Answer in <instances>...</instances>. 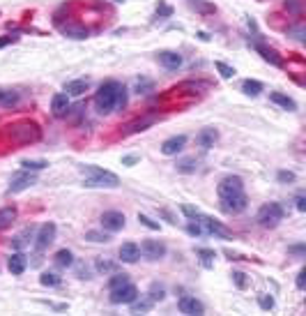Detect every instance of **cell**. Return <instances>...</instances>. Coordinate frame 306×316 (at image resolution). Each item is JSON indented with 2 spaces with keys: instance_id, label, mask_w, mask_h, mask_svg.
Returning <instances> with one entry per match:
<instances>
[{
  "instance_id": "9a60e30c",
  "label": "cell",
  "mask_w": 306,
  "mask_h": 316,
  "mask_svg": "<svg viewBox=\"0 0 306 316\" xmlns=\"http://www.w3.org/2000/svg\"><path fill=\"white\" fill-rule=\"evenodd\" d=\"M184 146H187V136L184 134H175V136H170V139H166L161 143V152L168 155V157H173L177 152H182Z\"/></svg>"
},
{
  "instance_id": "9c48e42d",
  "label": "cell",
  "mask_w": 306,
  "mask_h": 316,
  "mask_svg": "<svg viewBox=\"0 0 306 316\" xmlns=\"http://www.w3.org/2000/svg\"><path fill=\"white\" fill-rule=\"evenodd\" d=\"M246 205H249V199H246V194H235V196H223L221 199V210L226 212V215H239V212L246 210Z\"/></svg>"
},
{
  "instance_id": "c3c4849f",
  "label": "cell",
  "mask_w": 306,
  "mask_h": 316,
  "mask_svg": "<svg viewBox=\"0 0 306 316\" xmlns=\"http://www.w3.org/2000/svg\"><path fill=\"white\" fill-rule=\"evenodd\" d=\"M180 210H182L184 215L189 217V220H198V217H201V210H198V208H193V205H187V203H184Z\"/></svg>"
},
{
  "instance_id": "7402d4cb",
  "label": "cell",
  "mask_w": 306,
  "mask_h": 316,
  "mask_svg": "<svg viewBox=\"0 0 306 316\" xmlns=\"http://www.w3.org/2000/svg\"><path fill=\"white\" fill-rule=\"evenodd\" d=\"M87 88H90V81L85 79H76V81H69V83H65V93L71 97H81L85 95Z\"/></svg>"
},
{
  "instance_id": "ba28073f",
  "label": "cell",
  "mask_w": 306,
  "mask_h": 316,
  "mask_svg": "<svg viewBox=\"0 0 306 316\" xmlns=\"http://www.w3.org/2000/svg\"><path fill=\"white\" fill-rule=\"evenodd\" d=\"M138 298V289L134 286V284H124V286H120V289H111V302L113 305H131L134 300Z\"/></svg>"
},
{
  "instance_id": "91938a15",
  "label": "cell",
  "mask_w": 306,
  "mask_h": 316,
  "mask_svg": "<svg viewBox=\"0 0 306 316\" xmlns=\"http://www.w3.org/2000/svg\"><path fill=\"white\" fill-rule=\"evenodd\" d=\"M115 2H124V0H115Z\"/></svg>"
},
{
  "instance_id": "db71d44e",
  "label": "cell",
  "mask_w": 306,
  "mask_h": 316,
  "mask_svg": "<svg viewBox=\"0 0 306 316\" xmlns=\"http://www.w3.org/2000/svg\"><path fill=\"white\" fill-rule=\"evenodd\" d=\"M138 159L140 157H136V155H127V157H122V167H134Z\"/></svg>"
},
{
  "instance_id": "5b68a950",
  "label": "cell",
  "mask_w": 306,
  "mask_h": 316,
  "mask_svg": "<svg viewBox=\"0 0 306 316\" xmlns=\"http://www.w3.org/2000/svg\"><path fill=\"white\" fill-rule=\"evenodd\" d=\"M55 233H58V226L53 224V222H46L42 226L37 228L35 233V249L37 252H44V249H49L53 245V240H55Z\"/></svg>"
},
{
  "instance_id": "d590c367",
  "label": "cell",
  "mask_w": 306,
  "mask_h": 316,
  "mask_svg": "<svg viewBox=\"0 0 306 316\" xmlns=\"http://www.w3.org/2000/svg\"><path fill=\"white\" fill-rule=\"evenodd\" d=\"M288 35H295V39H297V42H304V39H306L304 23H292V26H288Z\"/></svg>"
},
{
  "instance_id": "8992f818",
  "label": "cell",
  "mask_w": 306,
  "mask_h": 316,
  "mask_svg": "<svg viewBox=\"0 0 306 316\" xmlns=\"http://www.w3.org/2000/svg\"><path fill=\"white\" fill-rule=\"evenodd\" d=\"M37 183L35 178V171H26V168H21L18 173H14L12 176V180H9V194H18V192H26L28 187H33V185Z\"/></svg>"
},
{
  "instance_id": "f6af8a7d",
  "label": "cell",
  "mask_w": 306,
  "mask_h": 316,
  "mask_svg": "<svg viewBox=\"0 0 306 316\" xmlns=\"http://www.w3.org/2000/svg\"><path fill=\"white\" fill-rule=\"evenodd\" d=\"M187 233H189V236H193V238H201L203 233H205V231H203V226L198 224V222L191 220L189 224H187Z\"/></svg>"
},
{
  "instance_id": "681fc988",
  "label": "cell",
  "mask_w": 306,
  "mask_h": 316,
  "mask_svg": "<svg viewBox=\"0 0 306 316\" xmlns=\"http://www.w3.org/2000/svg\"><path fill=\"white\" fill-rule=\"evenodd\" d=\"M276 180H279V183H295V173H292V171H279V173H276Z\"/></svg>"
},
{
  "instance_id": "d4e9b609",
  "label": "cell",
  "mask_w": 306,
  "mask_h": 316,
  "mask_svg": "<svg viewBox=\"0 0 306 316\" xmlns=\"http://www.w3.org/2000/svg\"><path fill=\"white\" fill-rule=\"evenodd\" d=\"M18 212L14 205H7V208H0V231H5V228H9L14 222H17Z\"/></svg>"
},
{
  "instance_id": "8d00e7d4",
  "label": "cell",
  "mask_w": 306,
  "mask_h": 316,
  "mask_svg": "<svg viewBox=\"0 0 306 316\" xmlns=\"http://www.w3.org/2000/svg\"><path fill=\"white\" fill-rule=\"evenodd\" d=\"M85 240H90V242H108V240H111V236H108V233H104V231H87Z\"/></svg>"
},
{
  "instance_id": "7dc6e473",
  "label": "cell",
  "mask_w": 306,
  "mask_h": 316,
  "mask_svg": "<svg viewBox=\"0 0 306 316\" xmlns=\"http://www.w3.org/2000/svg\"><path fill=\"white\" fill-rule=\"evenodd\" d=\"M150 307H152V300H145V302H136V300H134V302H131V312H134V314H138V312H148Z\"/></svg>"
},
{
  "instance_id": "4dcf8cb0",
  "label": "cell",
  "mask_w": 306,
  "mask_h": 316,
  "mask_svg": "<svg viewBox=\"0 0 306 316\" xmlns=\"http://www.w3.org/2000/svg\"><path fill=\"white\" fill-rule=\"evenodd\" d=\"M33 233H35V231L28 226L23 233H18V236L14 238V247H17V249H23V247H28V245H30V238H33Z\"/></svg>"
},
{
  "instance_id": "4fadbf2b",
  "label": "cell",
  "mask_w": 306,
  "mask_h": 316,
  "mask_svg": "<svg viewBox=\"0 0 306 316\" xmlns=\"http://www.w3.org/2000/svg\"><path fill=\"white\" fill-rule=\"evenodd\" d=\"M177 309L187 316H201L205 314V305H203L201 300L196 298V296H182L180 302H177Z\"/></svg>"
},
{
  "instance_id": "7bdbcfd3",
  "label": "cell",
  "mask_w": 306,
  "mask_h": 316,
  "mask_svg": "<svg viewBox=\"0 0 306 316\" xmlns=\"http://www.w3.org/2000/svg\"><path fill=\"white\" fill-rule=\"evenodd\" d=\"M230 277H233V281H235V286H237V289H246V286H249V279H246V275H244V272L235 270L233 275H230Z\"/></svg>"
},
{
  "instance_id": "30bf717a",
  "label": "cell",
  "mask_w": 306,
  "mask_h": 316,
  "mask_svg": "<svg viewBox=\"0 0 306 316\" xmlns=\"http://www.w3.org/2000/svg\"><path fill=\"white\" fill-rule=\"evenodd\" d=\"M196 222L203 226V231H205V233H212V236H217V238H226V240H228V238H233V233H230V231H228L221 222L214 220V217H207V215H203V212H201V217H198Z\"/></svg>"
},
{
  "instance_id": "b9f144b4",
  "label": "cell",
  "mask_w": 306,
  "mask_h": 316,
  "mask_svg": "<svg viewBox=\"0 0 306 316\" xmlns=\"http://www.w3.org/2000/svg\"><path fill=\"white\" fill-rule=\"evenodd\" d=\"M198 256L203 259L205 268H212V259H217V252L214 249H198Z\"/></svg>"
},
{
  "instance_id": "5bb4252c",
  "label": "cell",
  "mask_w": 306,
  "mask_h": 316,
  "mask_svg": "<svg viewBox=\"0 0 306 316\" xmlns=\"http://www.w3.org/2000/svg\"><path fill=\"white\" fill-rule=\"evenodd\" d=\"M157 60L161 67H166L168 72H175V70H180L182 67V56L177 51H159L157 53Z\"/></svg>"
},
{
  "instance_id": "60d3db41",
  "label": "cell",
  "mask_w": 306,
  "mask_h": 316,
  "mask_svg": "<svg viewBox=\"0 0 306 316\" xmlns=\"http://www.w3.org/2000/svg\"><path fill=\"white\" fill-rule=\"evenodd\" d=\"M258 305H260V309H265V312H270V309L276 307L274 298H272V296H267V293H260V296H258Z\"/></svg>"
},
{
  "instance_id": "83f0119b",
  "label": "cell",
  "mask_w": 306,
  "mask_h": 316,
  "mask_svg": "<svg viewBox=\"0 0 306 316\" xmlns=\"http://www.w3.org/2000/svg\"><path fill=\"white\" fill-rule=\"evenodd\" d=\"M242 93L249 97H258L262 93V83L255 79H246L244 83H242Z\"/></svg>"
},
{
  "instance_id": "ab89813d",
  "label": "cell",
  "mask_w": 306,
  "mask_h": 316,
  "mask_svg": "<svg viewBox=\"0 0 306 316\" xmlns=\"http://www.w3.org/2000/svg\"><path fill=\"white\" fill-rule=\"evenodd\" d=\"M164 298H166V289L159 286V284H152V286H150V300L157 302V300H164Z\"/></svg>"
},
{
  "instance_id": "f907efd6",
  "label": "cell",
  "mask_w": 306,
  "mask_h": 316,
  "mask_svg": "<svg viewBox=\"0 0 306 316\" xmlns=\"http://www.w3.org/2000/svg\"><path fill=\"white\" fill-rule=\"evenodd\" d=\"M170 14H173V7H168V5H164V2H159L157 17H170Z\"/></svg>"
},
{
  "instance_id": "7a4b0ae2",
  "label": "cell",
  "mask_w": 306,
  "mask_h": 316,
  "mask_svg": "<svg viewBox=\"0 0 306 316\" xmlns=\"http://www.w3.org/2000/svg\"><path fill=\"white\" fill-rule=\"evenodd\" d=\"M81 171L85 173V180H83L85 187H120V178L115 176V173H111V171H106V168L87 164Z\"/></svg>"
},
{
  "instance_id": "f5cc1de1",
  "label": "cell",
  "mask_w": 306,
  "mask_h": 316,
  "mask_svg": "<svg viewBox=\"0 0 306 316\" xmlns=\"http://www.w3.org/2000/svg\"><path fill=\"white\" fill-rule=\"evenodd\" d=\"M290 254H297V256H304L306 254V245H290L288 247Z\"/></svg>"
},
{
  "instance_id": "1f68e13d",
  "label": "cell",
  "mask_w": 306,
  "mask_h": 316,
  "mask_svg": "<svg viewBox=\"0 0 306 316\" xmlns=\"http://www.w3.org/2000/svg\"><path fill=\"white\" fill-rule=\"evenodd\" d=\"M129 275L127 272H115L113 277L108 279V289H120V286H124V284H129Z\"/></svg>"
},
{
  "instance_id": "e575fe53",
  "label": "cell",
  "mask_w": 306,
  "mask_h": 316,
  "mask_svg": "<svg viewBox=\"0 0 306 316\" xmlns=\"http://www.w3.org/2000/svg\"><path fill=\"white\" fill-rule=\"evenodd\" d=\"M214 67H217V72L221 74V79H233V76H235V67H230V65H226V62L217 60L214 62Z\"/></svg>"
},
{
  "instance_id": "8fae6325",
  "label": "cell",
  "mask_w": 306,
  "mask_h": 316,
  "mask_svg": "<svg viewBox=\"0 0 306 316\" xmlns=\"http://www.w3.org/2000/svg\"><path fill=\"white\" fill-rule=\"evenodd\" d=\"M102 228H104L106 233H118V231H122L124 228V215L120 210H106L102 215Z\"/></svg>"
},
{
  "instance_id": "3957f363",
  "label": "cell",
  "mask_w": 306,
  "mask_h": 316,
  "mask_svg": "<svg viewBox=\"0 0 306 316\" xmlns=\"http://www.w3.org/2000/svg\"><path fill=\"white\" fill-rule=\"evenodd\" d=\"M120 86H122L120 81H104L99 86V90L95 95V106L99 113H111L115 109V97H118V88Z\"/></svg>"
},
{
  "instance_id": "11a10c76",
  "label": "cell",
  "mask_w": 306,
  "mask_h": 316,
  "mask_svg": "<svg viewBox=\"0 0 306 316\" xmlns=\"http://www.w3.org/2000/svg\"><path fill=\"white\" fill-rule=\"evenodd\" d=\"M223 254H226L230 261H244V256H242V254H235V252H230V249H223Z\"/></svg>"
},
{
  "instance_id": "7c38bea8",
  "label": "cell",
  "mask_w": 306,
  "mask_h": 316,
  "mask_svg": "<svg viewBox=\"0 0 306 316\" xmlns=\"http://www.w3.org/2000/svg\"><path fill=\"white\" fill-rule=\"evenodd\" d=\"M140 254L145 256L148 261H159V259L166 256V245H164L161 240H143Z\"/></svg>"
},
{
  "instance_id": "bcb514c9",
  "label": "cell",
  "mask_w": 306,
  "mask_h": 316,
  "mask_svg": "<svg viewBox=\"0 0 306 316\" xmlns=\"http://www.w3.org/2000/svg\"><path fill=\"white\" fill-rule=\"evenodd\" d=\"M138 222L143 224V226H148V228H152V231H159V222H154V220H150L148 215H143V212H138Z\"/></svg>"
},
{
  "instance_id": "52a82bcc",
  "label": "cell",
  "mask_w": 306,
  "mask_h": 316,
  "mask_svg": "<svg viewBox=\"0 0 306 316\" xmlns=\"http://www.w3.org/2000/svg\"><path fill=\"white\" fill-rule=\"evenodd\" d=\"M242 192H244V183H242L239 176H226L217 185L219 199H223V196H235V194H242Z\"/></svg>"
},
{
  "instance_id": "6f0895ef",
  "label": "cell",
  "mask_w": 306,
  "mask_h": 316,
  "mask_svg": "<svg viewBox=\"0 0 306 316\" xmlns=\"http://www.w3.org/2000/svg\"><path fill=\"white\" fill-rule=\"evenodd\" d=\"M304 277H306V270H299V275H297V289L299 291H304Z\"/></svg>"
},
{
  "instance_id": "f546056e",
  "label": "cell",
  "mask_w": 306,
  "mask_h": 316,
  "mask_svg": "<svg viewBox=\"0 0 306 316\" xmlns=\"http://www.w3.org/2000/svg\"><path fill=\"white\" fill-rule=\"evenodd\" d=\"M21 167L26 171H42L49 167V162L46 159H21Z\"/></svg>"
},
{
  "instance_id": "74e56055",
  "label": "cell",
  "mask_w": 306,
  "mask_h": 316,
  "mask_svg": "<svg viewBox=\"0 0 306 316\" xmlns=\"http://www.w3.org/2000/svg\"><path fill=\"white\" fill-rule=\"evenodd\" d=\"M134 90H136L138 95H148V93H152V90H154V83H152V81H148V79H138Z\"/></svg>"
},
{
  "instance_id": "d6a6232c",
  "label": "cell",
  "mask_w": 306,
  "mask_h": 316,
  "mask_svg": "<svg viewBox=\"0 0 306 316\" xmlns=\"http://www.w3.org/2000/svg\"><path fill=\"white\" fill-rule=\"evenodd\" d=\"M95 268H97V272L106 275V272H115V270H118V263H115V261H108V259H97Z\"/></svg>"
},
{
  "instance_id": "f35d334b",
  "label": "cell",
  "mask_w": 306,
  "mask_h": 316,
  "mask_svg": "<svg viewBox=\"0 0 306 316\" xmlns=\"http://www.w3.org/2000/svg\"><path fill=\"white\" fill-rule=\"evenodd\" d=\"M39 281H42L44 286H60V277L58 275H53V272H42V277H39Z\"/></svg>"
},
{
  "instance_id": "d6986e66",
  "label": "cell",
  "mask_w": 306,
  "mask_h": 316,
  "mask_svg": "<svg viewBox=\"0 0 306 316\" xmlns=\"http://www.w3.org/2000/svg\"><path fill=\"white\" fill-rule=\"evenodd\" d=\"M118 254H120V261H122V263H136L140 259V247L136 245V242H124Z\"/></svg>"
},
{
  "instance_id": "cb8c5ba5",
  "label": "cell",
  "mask_w": 306,
  "mask_h": 316,
  "mask_svg": "<svg viewBox=\"0 0 306 316\" xmlns=\"http://www.w3.org/2000/svg\"><path fill=\"white\" fill-rule=\"evenodd\" d=\"M159 118L157 115H145V118H138V120H134V123L127 127V132L129 134H136V132H145L148 127H152V125L157 123Z\"/></svg>"
},
{
  "instance_id": "6da1fadb",
  "label": "cell",
  "mask_w": 306,
  "mask_h": 316,
  "mask_svg": "<svg viewBox=\"0 0 306 316\" xmlns=\"http://www.w3.org/2000/svg\"><path fill=\"white\" fill-rule=\"evenodd\" d=\"M7 136L17 146H30V143H37L42 139V127L33 120H18L7 127Z\"/></svg>"
},
{
  "instance_id": "ac0fdd59",
  "label": "cell",
  "mask_w": 306,
  "mask_h": 316,
  "mask_svg": "<svg viewBox=\"0 0 306 316\" xmlns=\"http://www.w3.org/2000/svg\"><path fill=\"white\" fill-rule=\"evenodd\" d=\"M217 141H219V132L214 130V127H205V130H201V132L196 134V143H198L203 150L214 148Z\"/></svg>"
},
{
  "instance_id": "836d02e7",
  "label": "cell",
  "mask_w": 306,
  "mask_h": 316,
  "mask_svg": "<svg viewBox=\"0 0 306 316\" xmlns=\"http://www.w3.org/2000/svg\"><path fill=\"white\" fill-rule=\"evenodd\" d=\"M283 7L288 9L290 14L302 17V12H304V0H286V2H283Z\"/></svg>"
},
{
  "instance_id": "484cf974",
  "label": "cell",
  "mask_w": 306,
  "mask_h": 316,
  "mask_svg": "<svg viewBox=\"0 0 306 316\" xmlns=\"http://www.w3.org/2000/svg\"><path fill=\"white\" fill-rule=\"evenodd\" d=\"M62 33L67 37H71V39H87L90 37V30L85 26H65Z\"/></svg>"
},
{
  "instance_id": "680465c9",
  "label": "cell",
  "mask_w": 306,
  "mask_h": 316,
  "mask_svg": "<svg viewBox=\"0 0 306 316\" xmlns=\"http://www.w3.org/2000/svg\"><path fill=\"white\" fill-rule=\"evenodd\" d=\"M198 37H201L203 42H210V35H207V33H198Z\"/></svg>"
},
{
  "instance_id": "f1b7e54d",
  "label": "cell",
  "mask_w": 306,
  "mask_h": 316,
  "mask_svg": "<svg viewBox=\"0 0 306 316\" xmlns=\"http://www.w3.org/2000/svg\"><path fill=\"white\" fill-rule=\"evenodd\" d=\"M175 167H177L180 173H193V171L198 168V159L196 157H184V159H180Z\"/></svg>"
},
{
  "instance_id": "9f6ffc18",
  "label": "cell",
  "mask_w": 306,
  "mask_h": 316,
  "mask_svg": "<svg viewBox=\"0 0 306 316\" xmlns=\"http://www.w3.org/2000/svg\"><path fill=\"white\" fill-rule=\"evenodd\" d=\"M297 210L299 212L306 210V196H304V194H299V196H297Z\"/></svg>"
},
{
  "instance_id": "816d5d0a",
  "label": "cell",
  "mask_w": 306,
  "mask_h": 316,
  "mask_svg": "<svg viewBox=\"0 0 306 316\" xmlns=\"http://www.w3.org/2000/svg\"><path fill=\"white\" fill-rule=\"evenodd\" d=\"M18 37L17 35H2L0 37V49H5V46H9V44H14Z\"/></svg>"
},
{
  "instance_id": "4316f807",
  "label": "cell",
  "mask_w": 306,
  "mask_h": 316,
  "mask_svg": "<svg viewBox=\"0 0 306 316\" xmlns=\"http://www.w3.org/2000/svg\"><path fill=\"white\" fill-rule=\"evenodd\" d=\"M53 261L60 265V268H71L74 265V254H71L69 249H58L55 256H53Z\"/></svg>"
},
{
  "instance_id": "277c9868",
  "label": "cell",
  "mask_w": 306,
  "mask_h": 316,
  "mask_svg": "<svg viewBox=\"0 0 306 316\" xmlns=\"http://www.w3.org/2000/svg\"><path fill=\"white\" fill-rule=\"evenodd\" d=\"M283 215H286L283 205L272 201V203H265L260 210H258V222H260V226H265V228H274L283 220Z\"/></svg>"
},
{
  "instance_id": "2e32d148",
  "label": "cell",
  "mask_w": 306,
  "mask_h": 316,
  "mask_svg": "<svg viewBox=\"0 0 306 316\" xmlns=\"http://www.w3.org/2000/svg\"><path fill=\"white\" fill-rule=\"evenodd\" d=\"M51 111L55 118H65L69 113V95L67 93H55L51 99Z\"/></svg>"
},
{
  "instance_id": "603a6c76",
  "label": "cell",
  "mask_w": 306,
  "mask_h": 316,
  "mask_svg": "<svg viewBox=\"0 0 306 316\" xmlns=\"http://www.w3.org/2000/svg\"><path fill=\"white\" fill-rule=\"evenodd\" d=\"M270 99H272V102H274L276 106L286 109V111H297V102H295L292 97L283 95V93H270Z\"/></svg>"
},
{
  "instance_id": "ee69618b",
  "label": "cell",
  "mask_w": 306,
  "mask_h": 316,
  "mask_svg": "<svg viewBox=\"0 0 306 316\" xmlns=\"http://www.w3.org/2000/svg\"><path fill=\"white\" fill-rule=\"evenodd\" d=\"M124 106H127V88H124V86H120V88H118V97H115V109H120V111H122Z\"/></svg>"
},
{
  "instance_id": "ffe728a7",
  "label": "cell",
  "mask_w": 306,
  "mask_h": 316,
  "mask_svg": "<svg viewBox=\"0 0 306 316\" xmlns=\"http://www.w3.org/2000/svg\"><path fill=\"white\" fill-rule=\"evenodd\" d=\"M21 102V95L12 88H0V109H14Z\"/></svg>"
},
{
  "instance_id": "44dd1931",
  "label": "cell",
  "mask_w": 306,
  "mask_h": 316,
  "mask_svg": "<svg viewBox=\"0 0 306 316\" xmlns=\"http://www.w3.org/2000/svg\"><path fill=\"white\" fill-rule=\"evenodd\" d=\"M7 268L12 275H23L28 268V259L21 252H17V254H12L9 256V261H7Z\"/></svg>"
},
{
  "instance_id": "e0dca14e",
  "label": "cell",
  "mask_w": 306,
  "mask_h": 316,
  "mask_svg": "<svg viewBox=\"0 0 306 316\" xmlns=\"http://www.w3.org/2000/svg\"><path fill=\"white\" fill-rule=\"evenodd\" d=\"M254 49L258 53L262 56V60H267V62H272L274 67H283V58L279 56V51L276 49H272V46H267V44H262V42H255L254 44Z\"/></svg>"
}]
</instances>
